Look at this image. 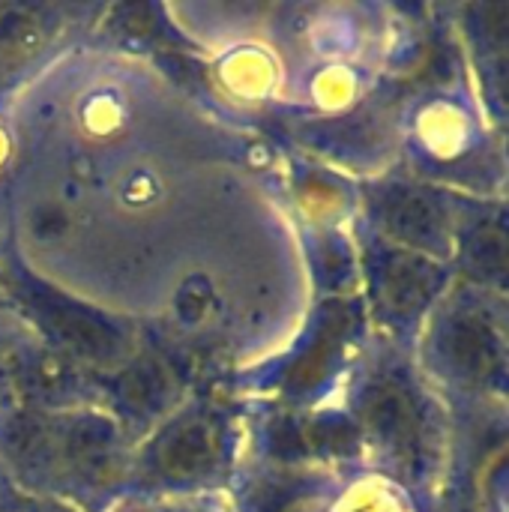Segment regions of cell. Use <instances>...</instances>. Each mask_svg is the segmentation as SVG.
I'll use <instances>...</instances> for the list:
<instances>
[{"label": "cell", "mask_w": 509, "mask_h": 512, "mask_svg": "<svg viewBox=\"0 0 509 512\" xmlns=\"http://www.w3.org/2000/svg\"><path fill=\"white\" fill-rule=\"evenodd\" d=\"M438 363L441 372L468 390L504 387L507 348L504 330L477 303H459L441 315L438 327Z\"/></svg>", "instance_id": "obj_1"}, {"label": "cell", "mask_w": 509, "mask_h": 512, "mask_svg": "<svg viewBox=\"0 0 509 512\" xmlns=\"http://www.w3.org/2000/svg\"><path fill=\"white\" fill-rule=\"evenodd\" d=\"M372 219L393 246L432 261L447 258L456 246L450 207L438 192L414 183L393 180L378 186L372 195Z\"/></svg>", "instance_id": "obj_2"}, {"label": "cell", "mask_w": 509, "mask_h": 512, "mask_svg": "<svg viewBox=\"0 0 509 512\" xmlns=\"http://www.w3.org/2000/svg\"><path fill=\"white\" fill-rule=\"evenodd\" d=\"M366 438L399 468H417L426 450V414L420 396L399 375H378L360 393Z\"/></svg>", "instance_id": "obj_3"}, {"label": "cell", "mask_w": 509, "mask_h": 512, "mask_svg": "<svg viewBox=\"0 0 509 512\" xmlns=\"http://www.w3.org/2000/svg\"><path fill=\"white\" fill-rule=\"evenodd\" d=\"M444 270L438 261L408 252V249H384L372 267V285L378 309L393 324L417 321L444 291Z\"/></svg>", "instance_id": "obj_4"}, {"label": "cell", "mask_w": 509, "mask_h": 512, "mask_svg": "<svg viewBox=\"0 0 509 512\" xmlns=\"http://www.w3.org/2000/svg\"><path fill=\"white\" fill-rule=\"evenodd\" d=\"M30 309H33L39 327L66 354V360L102 366V363L120 360L123 351H126L123 336L105 318L69 303L60 294L54 297L48 291H33L30 294Z\"/></svg>", "instance_id": "obj_5"}, {"label": "cell", "mask_w": 509, "mask_h": 512, "mask_svg": "<svg viewBox=\"0 0 509 512\" xmlns=\"http://www.w3.org/2000/svg\"><path fill=\"white\" fill-rule=\"evenodd\" d=\"M120 432L108 417L75 414L54 435V459L84 483H105L117 462Z\"/></svg>", "instance_id": "obj_6"}, {"label": "cell", "mask_w": 509, "mask_h": 512, "mask_svg": "<svg viewBox=\"0 0 509 512\" xmlns=\"http://www.w3.org/2000/svg\"><path fill=\"white\" fill-rule=\"evenodd\" d=\"M153 456V468L162 480L198 483L219 465L222 432L210 417H189L156 444Z\"/></svg>", "instance_id": "obj_7"}, {"label": "cell", "mask_w": 509, "mask_h": 512, "mask_svg": "<svg viewBox=\"0 0 509 512\" xmlns=\"http://www.w3.org/2000/svg\"><path fill=\"white\" fill-rule=\"evenodd\" d=\"M114 399L117 408L132 420H156L168 411L174 399V378L168 366L156 357L126 360L114 381Z\"/></svg>", "instance_id": "obj_8"}, {"label": "cell", "mask_w": 509, "mask_h": 512, "mask_svg": "<svg viewBox=\"0 0 509 512\" xmlns=\"http://www.w3.org/2000/svg\"><path fill=\"white\" fill-rule=\"evenodd\" d=\"M462 258H465L468 270L477 279H483L486 285L504 288L507 285V231H504V219L477 222L462 237Z\"/></svg>", "instance_id": "obj_9"}, {"label": "cell", "mask_w": 509, "mask_h": 512, "mask_svg": "<svg viewBox=\"0 0 509 512\" xmlns=\"http://www.w3.org/2000/svg\"><path fill=\"white\" fill-rule=\"evenodd\" d=\"M45 33V9L27 3H0V63L36 51Z\"/></svg>", "instance_id": "obj_10"}, {"label": "cell", "mask_w": 509, "mask_h": 512, "mask_svg": "<svg viewBox=\"0 0 509 512\" xmlns=\"http://www.w3.org/2000/svg\"><path fill=\"white\" fill-rule=\"evenodd\" d=\"M216 309V288L204 276H189L174 294V321L183 330H198Z\"/></svg>", "instance_id": "obj_11"}, {"label": "cell", "mask_w": 509, "mask_h": 512, "mask_svg": "<svg viewBox=\"0 0 509 512\" xmlns=\"http://www.w3.org/2000/svg\"><path fill=\"white\" fill-rule=\"evenodd\" d=\"M69 228H72V219L60 204H39L30 213V234L39 243H57L69 234Z\"/></svg>", "instance_id": "obj_12"}, {"label": "cell", "mask_w": 509, "mask_h": 512, "mask_svg": "<svg viewBox=\"0 0 509 512\" xmlns=\"http://www.w3.org/2000/svg\"><path fill=\"white\" fill-rule=\"evenodd\" d=\"M30 512H66V510H42V507H39V510H30Z\"/></svg>", "instance_id": "obj_13"}, {"label": "cell", "mask_w": 509, "mask_h": 512, "mask_svg": "<svg viewBox=\"0 0 509 512\" xmlns=\"http://www.w3.org/2000/svg\"><path fill=\"white\" fill-rule=\"evenodd\" d=\"M291 512H306V510H291Z\"/></svg>", "instance_id": "obj_14"}]
</instances>
